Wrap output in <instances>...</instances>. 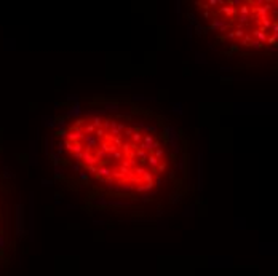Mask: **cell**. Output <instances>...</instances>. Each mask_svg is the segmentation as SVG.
Masks as SVG:
<instances>
[{"label":"cell","instance_id":"10","mask_svg":"<svg viewBox=\"0 0 278 276\" xmlns=\"http://www.w3.org/2000/svg\"><path fill=\"white\" fill-rule=\"evenodd\" d=\"M219 11H221V13H225L227 16H230V15H235V13H237V8L230 5V6H222V8L219 10Z\"/></svg>","mask_w":278,"mask_h":276},{"label":"cell","instance_id":"39","mask_svg":"<svg viewBox=\"0 0 278 276\" xmlns=\"http://www.w3.org/2000/svg\"><path fill=\"white\" fill-rule=\"evenodd\" d=\"M235 37H245V32H243V29H237V30H235Z\"/></svg>","mask_w":278,"mask_h":276},{"label":"cell","instance_id":"6","mask_svg":"<svg viewBox=\"0 0 278 276\" xmlns=\"http://www.w3.org/2000/svg\"><path fill=\"white\" fill-rule=\"evenodd\" d=\"M142 137H144V132L142 131H134V134L131 136V144H134V145L139 147V144L142 142Z\"/></svg>","mask_w":278,"mask_h":276},{"label":"cell","instance_id":"4","mask_svg":"<svg viewBox=\"0 0 278 276\" xmlns=\"http://www.w3.org/2000/svg\"><path fill=\"white\" fill-rule=\"evenodd\" d=\"M112 174H114V169L107 165H101L99 169H98V174L96 176H101V177H106V179H110Z\"/></svg>","mask_w":278,"mask_h":276},{"label":"cell","instance_id":"36","mask_svg":"<svg viewBox=\"0 0 278 276\" xmlns=\"http://www.w3.org/2000/svg\"><path fill=\"white\" fill-rule=\"evenodd\" d=\"M117 129L121 132V134H123V132H125V129H126V126H125L123 123H117Z\"/></svg>","mask_w":278,"mask_h":276},{"label":"cell","instance_id":"33","mask_svg":"<svg viewBox=\"0 0 278 276\" xmlns=\"http://www.w3.org/2000/svg\"><path fill=\"white\" fill-rule=\"evenodd\" d=\"M134 131H136L134 128H126V129H125V132H123V136H128V137H131V136L134 134Z\"/></svg>","mask_w":278,"mask_h":276},{"label":"cell","instance_id":"17","mask_svg":"<svg viewBox=\"0 0 278 276\" xmlns=\"http://www.w3.org/2000/svg\"><path fill=\"white\" fill-rule=\"evenodd\" d=\"M112 144H114L117 149H120L121 145H123V141H121V136H117V137H112Z\"/></svg>","mask_w":278,"mask_h":276},{"label":"cell","instance_id":"31","mask_svg":"<svg viewBox=\"0 0 278 276\" xmlns=\"http://www.w3.org/2000/svg\"><path fill=\"white\" fill-rule=\"evenodd\" d=\"M56 147H58V149H56V153L61 156V155H62V152H64V142H59Z\"/></svg>","mask_w":278,"mask_h":276},{"label":"cell","instance_id":"41","mask_svg":"<svg viewBox=\"0 0 278 276\" xmlns=\"http://www.w3.org/2000/svg\"><path fill=\"white\" fill-rule=\"evenodd\" d=\"M248 11H249L248 6H245V5H243L241 8H240V13H241V15H245V16H246V13H248Z\"/></svg>","mask_w":278,"mask_h":276},{"label":"cell","instance_id":"19","mask_svg":"<svg viewBox=\"0 0 278 276\" xmlns=\"http://www.w3.org/2000/svg\"><path fill=\"white\" fill-rule=\"evenodd\" d=\"M106 129L104 128H96V132H94V136H96L98 139H101V137H104V136H106Z\"/></svg>","mask_w":278,"mask_h":276},{"label":"cell","instance_id":"1","mask_svg":"<svg viewBox=\"0 0 278 276\" xmlns=\"http://www.w3.org/2000/svg\"><path fill=\"white\" fill-rule=\"evenodd\" d=\"M22 222H24V206L21 203L16 204V230H18V236L22 238L26 231L22 230Z\"/></svg>","mask_w":278,"mask_h":276},{"label":"cell","instance_id":"30","mask_svg":"<svg viewBox=\"0 0 278 276\" xmlns=\"http://www.w3.org/2000/svg\"><path fill=\"white\" fill-rule=\"evenodd\" d=\"M106 109L110 112H117L118 110V104H106Z\"/></svg>","mask_w":278,"mask_h":276},{"label":"cell","instance_id":"43","mask_svg":"<svg viewBox=\"0 0 278 276\" xmlns=\"http://www.w3.org/2000/svg\"><path fill=\"white\" fill-rule=\"evenodd\" d=\"M160 185H161V179L157 177V179H155V187H160Z\"/></svg>","mask_w":278,"mask_h":276},{"label":"cell","instance_id":"35","mask_svg":"<svg viewBox=\"0 0 278 276\" xmlns=\"http://www.w3.org/2000/svg\"><path fill=\"white\" fill-rule=\"evenodd\" d=\"M173 112H174V113H179V115H181V113H182V105H181V104H176V105H174V109H173Z\"/></svg>","mask_w":278,"mask_h":276},{"label":"cell","instance_id":"40","mask_svg":"<svg viewBox=\"0 0 278 276\" xmlns=\"http://www.w3.org/2000/svg\"><path fill=\"white\" fill-rule=\"evenodd\" d=\"M203 18H205V19H209V18H211V13H209L208 10H203Z\"/></svg>","mask_w":278,"mask_h":276},{"label":"cell","instance_id":"22","mask_svg":"<svg viewBox=\"0 0 278 276\" xmlns=\"http://www.w3.org/2000/svg\"><path fill=\"white\" fill-rule=\"evenodd\" d=\"M110 158H117V160H123L125 158V155H123V152H120V150H117V152H114L110 155Z\"/></svg>","mask_w":278,"mask_h":276},{"label":"cell","instance_id":"14","mask_svg":"<svg viewBox=\"0 0 278 276\" xmlns=\"http://www.w3.org/2000/svg\"><path fill=\"white\" fill-rule=\"evenodd\" d=\"M142 180H144L145 184H152V182H154V172L145 171V172H144V176H142Z\"/></svg>","mask_w":278,"mask_h":276},{"label":"cell","instance_id":"7","mask_svg":"<svg viewBox=\"0 0 278 276\" xmlns=\"http://www.w3.org/2000/svg\"><path fill=\"white\" fill-rule=\"evenodd\" d=\"M136 158L139 160V161L144 165V163H147V158H149V152H145V150H142V149H138L136 150Z\"/></svg>","mask_w":278,"mask_h":276},{"label":"cell","instance_id":"3","mask_svg":"<svg viewBox=\"0 0 278 276\" xmlns=\"http://www.w3.org/2000/svg\"><path fill=\"white\" fill-rule=\"evenodd\" d=\"M80 113H82V107H80V104L77 102V104H74L72 107H70L69 110L66 112V115H64V117H66V118H77Z\"/></svg>","mask_w":278,"mask_h":276},{"label":"cell","instance_id":"29","mask_svg":"<svg viewBox=\"0 0 278 276\" xmlns=\"http://www.w3.org/2000/svg\"><path fill=\"white\" fill-rule=\"evenodd\" d=\"M79 179L82 180V182H88V172L80 171V172H79Z\"/></svg>","mask_w":278,"mask_h":276},{"label":"cell","instance_id":"13","mask_svg":"<svg viewBox=\"0 0 278 276\" xmlns=\"http://www.w3.org/2000/svg\"><path fill=\"white\" fill-rule=\"evenodd\" d=\"M83 131H85V134H86V136H88V134H94V132H96V126L91 125L90 121H88V125L83 128Z\"/></svg>","mask_w":278,"mask_h":276},{"label":"cell","instance_id":"34","mask_svg":"<svg viewBox=\"0 0 278 276\" xmlns=\"http://www.w3.org/2000/svg\"><path fill=\"white\" fill-rule=\"evenodd\" d=\"M178 166H179V171H181V172H184V156H181V158H179Z\"/></svg>","mask_w":278,"mask_h":276},{"label":"cell","instance_id":"47","mask_svg":"<svg viewBox=\"0 0 278 276\" xmlns=\"http://www.w3.org/2000/svg\"><path fill=\"white\" fill-rule=\"evenodd\" d=\"M176 11H181V3H179V2H176Z\"/></svg>","mask_w":278,"mask_h":276},{"label":"cell","instance_id":"42","mask_svg":"<svg viewBox=\"0 0 278 276\" xmlns=\"http://www.w3.org/2000/svg\"><path fill=\"white\" fill-rule=\"evenodd\" d=\"M42 184H43V185H53V180H48V179H42Z\"/></svg>","mask_w":278,"mask_h":276},{"label":"cell","instance_id":"5","mask_svg":"<svg viewBox=\"0 0 278 276\" xmlns=\"http://www.w3.org/2000/svg\"><path fill=\"white\" fill-rule=\"evenodd\" d=\"M147 163L150 165V168H152V171L154 169H157L158 168V165H160V160L157 158V156L154 155V153H149V158H147Z\"/></svg>","mask_w":278,"mask_h":276},{"label":"cell","instance_id":"48","mask_svg":"<svg viewBox=\"0 0 278 276\" xmlns=\"http://www.w3.org/2000/svg\"><path fill=\"white\" fill-rule=\"evenodd\" d=\"M227 37H229V39H233V37H235V32H229V34H227Z\"/></svg>","mask_w":278,"mask_h":276},{"label":"cell","instance_id":"11","mask_svg":"<svg viewBox=\"0 0 278 276\" xmlns=\"http://www.w3.org/2000/svg\"><path fill=\"white\" fill-rule=\"evenodd\" d=\"M50 158H51L53 160V165H55V168H56V166H59V163L61 161H62V160H61V156L59 155H58V153L56 152H50Z\"/></svg>","mask_w":278,"mask_h":276},{"label":"cell","instance_id":"27","mask_svg":"<svg viewBox=\"0 0 278 276\" xmlns=\"http://www.w3.org/2000/svg\"><path fill=\"white\" fill-rule=\"evenodd\" d=\"M2 177H3V179H11V177H15V176L11 174V171H10V169H3Z\"/></svg>","mask_w":278,"mask_h":276},{"label":"cell","instance_id":"8","mask_svg":"<svg viewBox=\"0 0 278 276\" xmlns=\"http://www.w3.org/2000/svg\"><path fill=\"white\" fill-rule=\"evenodd\" d=\"M154 185L155 184L152 182V184H144V185H139V187H136V190L139 193H145V192H152L154 190Z\"/></svg>","mask_w":278,"mask_h":276},{"label":"cell","instance_id":"9","mask_svg":"<svg viewBox=\"0 0 278 276\" xmlns=\"http://www.w3.org/2000/svg\"><path fill=\"white\" fill-rule=\"evenodd\" d=\"M115 126H117V121H115V120H110V118L104 120V123H102V128L106 129V131H110L112 128H115Z\"/></svg>","mask_w":278,"mask_h":276},{"label":"cell","instance_id":"44","mask_svg":"<svg viewBox=\"0 0 278 276\" xmlns=\"http://www.w3.org/2000/svg\"><path fill=\"white\" fill-rule=\"evenodd\" d=\"M195 30H197V32H198V34H201V30H203V27H201V26H200V24H197V26H195Z\"/></svg>","mask_w":278,"mask_h":276},{"label":"cell","instance_id":"37","mask_svg":"<svg viewBox=\"0 0 278 276\" xmlns=\"http://www.w3.org/2000/svg\"><path fill=\"white\" fill-rule=\"evenodd\" d=\"M67 101H70V102H74V104H77V102H79V97L74 96V94H70V96L67 97Z\"/></svg>","mask_w":278,"mask_h":276},{"label":"cell","instance_id":"2","mask_svg":"<svg viewBox=\"0 0 278 276\" xmlns=\"http://www.w3.org/2000/svg\"><path fill=\"white\" fill-rule=\"evenodd\" d=\"M98 163H99V160L96 158V155H91L90 150L83 152V161H82L83 166H93V165H98Z\"/></svg>","mask_w":278,"mask_h":276},{"label":"cell","instance_id":"25","mask_svg":"<svg viewBox=\"0 0 278 276\" xmlns=\"http://www.w3.org/2000/svg\"><path fill=\"white\" fill-rule=\"evenodd\" d=\"M74 145H75V142H70V141H64V147L67 149L70 153H72V150H74Z\"/></svg>","mask_w":278,"mask_h":276},{"label":"cell","instance_id":"15","mask_svg":"<svg viewBox=\"0 0 278 276\" xmlns=\"http://www.w3.org/2000/svg\"><path fill=\"white\" fill-rule=\"evenodd\" d=\"M102 123H104V121H102V118H101V117H93V118H91V125H94L96 128H102Z\"/></svg>","mask_w":278,"mask_h":276},{"label":"cell","instance_id":"24","mask_svg":"<svg viewBox=\"0 0 278 276\" xmlns=\"http://www.w3.org/2000/svg\"><path fill=\"white\" fill-rule=\"evenodd\" d=\"M43 125L48 126V128H55V126H56V118H48Z\"/></svg>","mask_w":278,"mask_h":276},{"label":"cell","instance_id":"38","mask_svg":"<svg viewBox=\"0 0 278 276\" xmlns=\"http://www.w3.org/2000/svg\"><path fill=\"white\" fill-rule=\"evenodd\" d=\"M189 19H190V22H192V24H195V26H197V18H195V15H194V13H189Z\"/></svg>","mask_w":278,"mask_h":276},{"label":"cell","instance_id":"23","mask_svg":"<svg viewBox=\"0 0 278 276\" xmlns=\"http://www.w3.org/2000/svg\"><path fill=\"white\" fill-rule=\"evenodd\" d=\"M80 168H82V163H72L70 165V171L74 172H80Z\"/></svg>","mask_w":278,"mask_h":276},{"label":"cell","instance_id":"28","mask_svg":"<svg viewBox=\"0 0 278 276\" xmlns=\"http://www.w3.org/2000/svg\"><path fill=\"white\" fill-rule=\"evenodd\" d=\"M154 155H155V156H157V158H158V160H160V161H161V158H163V155H165L163 149H157V150L154 152Z\"/></svg>","mask_w":278,"mask_h":276},{"label":"cell","instance_id":"21","mask_svg":"<svg viewBox=\"0 0 278 276\" xmlns=\"http://www.w3.org/2000/svg\"><path fill=\"white\" fill-rule=\"evenodd\" d=\"M85 169H86L88 172H91V174H98V169H99V166L93 165V166H85Z\"/></svg>","mask_w":278,"mask_h":276},{"label":"cell","instance_id":"26","mask_svg":"<svg viewBox=\"0 0 278 276\" xmlns=\"http://www.w3.org/2000/svg\"><path fill=\"white\" fill-rule=\"evenodd\" d=\"M67 132H69V129H58V132H56V136L58 137H67Z\"/></svg>","mask_w":278,"mask_h":276},{"label":"cell","instance_id":"16","mask_svg":"<svg viewBox=\"0 0 278 276\" xmlns=\"http://www.w3.org/2000/svg\"><path fill=\"white\" fill-rule=\"evenodd\" d=\"M64 177V168H59V166H56L55 168V179H62Z\"/></svg>","mask_w":278,"mask_h":276},{"label":"cell","instance_id":"12","mask_svg":"<svg viewBox=\"0 0 278 276\" xmlns=\"http://www.w3.org/2000/svg\"><path fill=\"white\" fill-rule=\"evenodd\" d=\"M66 121H67L66 117L56 118V128H58V129H64V128H66Z\"/></svg>","mask_w":278,"mask_h":276},{"label":"cell","instance_id":"45","mask_svg":"<svg viewBox=\"0 0 278 276\" xmlns=\"http://www.w3.org/2000/svg\"><path fill=\"white\" fill-rule=\"evenodd\" d=\"M218 3H222V2H218V0H209L208 5H218Z\"/></svg>","mask_w":278,"mask_h":276},{"label":"cell","instance_id":"18","mask_svg":"<svg viewBox=\"0 0 278 276\" xmlns=\"http://www.w3.org/2000/svg\"><path fill=\"white\" fill-rule=\"evenodd\" d=\"M165 171H166V161L161 160L160 165H158V168H157V174H161V172H165Z\"/></svg>","mask_w":278,"mask_h":276},{"label":"cell","instance_id":"32","mask_svg":"<svg viewBox=\"0 0 278 276\" xmlns=\"http://www.w3.org/2000/svg\"><path fill=\"white\" fill-rule=\"evenodd\" d=\"M145 132H154V134H157L158 128L157 126H145Z\"/></svg>","mask_w":278,"mask_h":276},{"label":"cell","instance_id":"20","mask_svg":"<svg viewBox=\"0 0 278 276\" xmlns=\"http://www.w3.org/2000/svg\"><path fill=\"white\" fill-rule=\"evenodd\" d=\"M112 206H117V207H130L131 204L130 203H125V201H114Z\"/></svg>","mask_w":278,"mask_h":276},{"label":"cell","instance_id":"46","mask_svg":"<svg viewBox=\"0 0 278 276\" xmlns=\"http://www.w3.org/2000/svg\"><path fill=\"white\" fill-rule=\"evenodd\" d=\"M3 244H5V241H3V236H2V233H0V249L3 247Z\"/></svg>","mask_w":278,"mask_h":276}]
</instances>
